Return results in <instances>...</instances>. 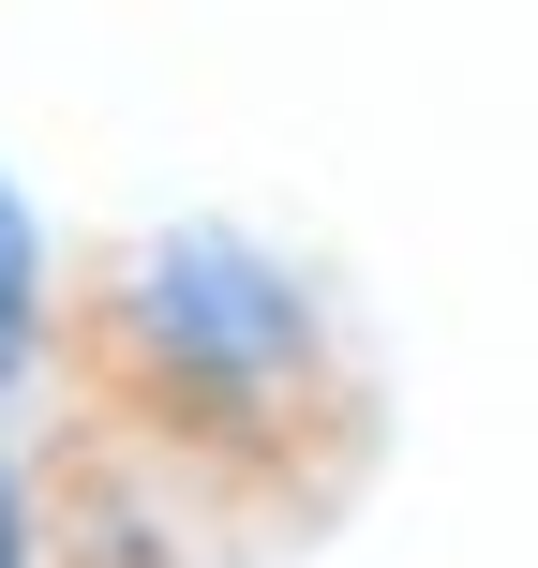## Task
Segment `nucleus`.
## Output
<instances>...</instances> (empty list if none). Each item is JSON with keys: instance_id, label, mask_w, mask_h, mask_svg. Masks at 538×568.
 I'll list each match as a JSON object with an SVG mask.
<instances>
[{"instance_id": "1", "label": "nucleus", "mask_w": 538, "mask_h": 568, "mask_svg": "<svg viewBox=\"0 0 538 568\" xmlns=\"http://www.w3.org/2000/svg\"><path fill=\"white\" fill-rule=\"evenodd\" d=\"M60 374L90 404V464L165 524H314L374 464V359L344 300L225 210H165L60 284Z\"/></svg>"}, {"instance_id": "2", "label": "nucleus", "mask_w": 538, "mask_h": 568, "mask_svg": "<svg viewBox=\"0 0 538 568\" xmlns=\"http://www.w3.org/2000/svg\"><path fill=\"white\" fill-rule=\"evenodd\" d=\"M45 359H60V255H45V210H30L16 165H0V434L30 419Z\"/></svg>"}, {"instance_id": "3", "label": "nucleus", "mask_w": 538, "mask_h": 568, "mask_svg": "<svg viewBox=\"0 0 538 568\" xmlns=\"http://www.w3.org/2000/svg\"><path fill=\"white\" fill-rule=\"evenodd\" d=\"M0 568H60V494L16 464V434H0Z\"/></svg>"}]
</instances>
